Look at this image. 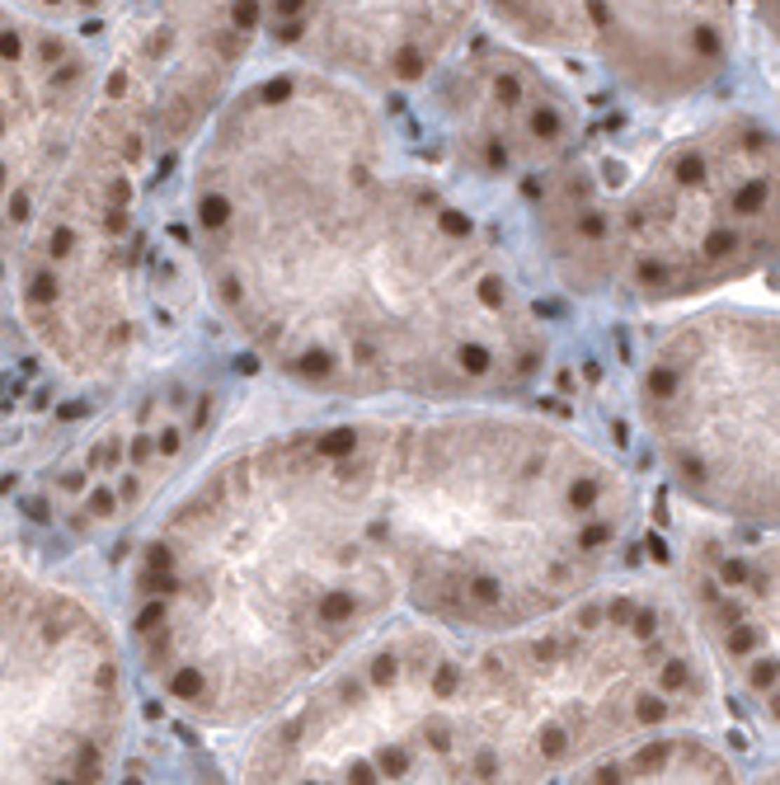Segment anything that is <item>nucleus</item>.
<instances>
[{"instance_id":"nucleus-1","label":"nucleus","mask_w":780,"mask_h":785,"mask_svg":"<svg viewBox=\"0 0 780 785\" xmlns=\"http://www.w3.org/2000/svg\"><path fill=\"white\" fill-rule=\"evenodd\" d=\"M193 226L245 362L344 409L527 400L555 362L527 254L409 151L390 99L325 71L226 104Z\"/></svg>"},{"instance_id":"nucleus-2","label":"nucleus","mask_w":780,"mask_h":785,"mask_svg":"<svg viewBox=\"0 0 780 785\" xmlns=\"http://www.w3.org/2000/svg\"><path fill=\"white\" fill-rule=\"evenodd\" d=\"M132 616L165 701L264 724L405 616L353 409L254 442L141 550Z\"/></svg>"},{"instance_id":"nucleus-3","label":"nucleus","mask_w":780,"mask_h":785,"mask_svg":"<svg viewBox=\"0 0 780 785\" xmlns=\"http://www.w3.org/2000/svg\"><path fill=\"white\" fill-rule=\"evenodd\" d=\"M353 419L405 616L494 635L621 574L644 489L574 424L522 400L376 405Z\"/></svg>"},{"instance_id":"nucleus-4","label":"nucleus","mask_w":780,"mask_h":785,"mask_svg":"<svg viewBox=\"0 0 780 785\" xmlns=\"http://www.w3.org/2000/svg\"><path fill=\"white\" fill-rule=\"evenodd\" d=\"M724 696L672 588L611 579L550 616L456 635L419 781H588L663 729H719Z\"/></svg>"},{"instance_id":"nucleus-5","label":"nucleus","mask_w":780,"mask_h":785,"mask_svg":"<svg viewBox=\"0 0 780 785\" xmlns=\"http://www.w3.org/2000/svg\"><path fill=\"white\" fill-rule=\"evenodd\" d=\"M517 198L527 264L611 311H682L780 264V127L710 109L649 146L574 151Z\"/></svg>"},{"instance_id":"nucleus-6","label":"nucleus","mask_w":780,"mask_h":785,"mask_svg":"<svg viewBox=\"0 0 780 785\" xmlns=\"http://www.w3.org/2000/svg\"><path fill=\"white\" fill-rule=\"evenodd\" d=\"M630 405L658 480L691 513L780 532V306H682L644 344Z\"/></svg>"},{"instance_id":"nucleus-7","label":"nucleus","mask_w":780,"mask_h":785,"mask_svg":"<svg viewBox=\"0 0 780 785\" xmlns=\"http://www.w3.org/2000/svg\"><path fill=\"white\" fill-rule=\"evenodd\" d=\"M447 630L400 616L264 720L245 781H419Z\"/></svg>"},{"instance_id":"nucleus-8","label":"nucleus","mask_w":780,"mask_h":785,"mask_svg":"<svg viewBox=\"0 0 780 785\" xmlns=\"http://www.w3.org/2000/svg\"><path fill=\"white\" fill-rule=\"evenodd\" d=\"M123 729L109 635L66 593L0 574V776L99 781Z\"/></svg>"},{"instance_id":"nucleus-9","label":"nucleus","mask_w":780,"mask_h":785,"mask_svg":"<svg viewBox=\"0 0 780 785\" xmlns=\"http://www.w3.org/2000/svg\"><path fill=\"white\" fill-rule=\"evenodd\" d=\"M484 19L536 57L593 66L635 104L677 109L734 76L748 0H484Z\"/></svg>"},{"instance_id":"nucleus-10","label":"nucleus","mask_w":780,"mask_h":785,"mask_svg":"<svg viewBox=\"0 0 780 785\" xmlns=\"http://www.w3.org/2000/svg\"><path fill=\"white\" fill-rule=\"evenodd\" d=\"M456 174L517 193L583 142V109L555 71L513 38H470L419 90Z\"/></svg>"},{"instance_id":"nucleus-11","label":"nucleus","mask_w":780,"mask_h":785,"mask_svg":"<svg viewBox=\"0 0 780 785\" xmlns=\"http://www.w3.org/2000/svg\"><path fill=\"white\" fill-rule=\"evenodd\" d=\"M682 602L724 706L780 738V532L701 518L677 550Z\"/></svg>"},{"instance_id":"nucleus-12","label":"nucleus","mask_w":780,"mask_h":785,"mask_svg":"<svg viewBox=\"0 0 780 785\" xmlns=\"http://www.w3.org/2000/svg\"><path fill=\"white\" fill-rule=\"evenodd\" d=\"M273 48L381 99L419 95L480 33L484 0H259Z\"/></svg>"},{"instance_id":"nucleus-13","label":"nucleus","mask_w":780,"mask_h":785,"mask_svg":"<svg viewBox=\"0 0 780 785\" xmlns=\"http://www.w3.org/2000/svg\"><path fill=\"white\" fill-rule=\"evenodd\" d=\"M588 781H748L719 729H663L597 762Z\"/></svg>"},{"instance_id":"nucleus-14","label":"nucleus","mask_w":780,"mask_h":785,"mask_svg":"<svg viewBox=\"0 0 780 785\" xmlns=\"http://www.w3.org/2000/svg\"><path fill=\"white\" fill-rule=\"evenodd\" d=\"M748 15L757 24V33L766 38V48L780 57V0H748Z\"/></svg>"}]
</instances>
